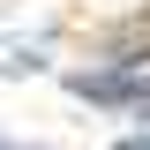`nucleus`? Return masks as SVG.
Returning <instances> with one entry per match:
<instances>
[{"instance_id":"1","label":"nucleus","mask_w":150,"mask_h":150,"mask_svg":"<svg viewBox=\"0 0 150 150\" xmlns=\"http://www.w3.org/2000/svg\"><path fill=\"white\" fill-rule=\"evenodd\" d=\"M75 98H98V105L150 112V75H135V68H120V75H75Z\"/></svg>"},{"instance_id":"2","label":"nucleus","mask_w":150,"mask_h":150,"mask_svg":"<svg viewBox=\"0 0 150 150\" xmlns=\"http://www.w3.org/2000/svg\"><path fill=\"white\" fill-rule=\"evenodd\" d=\"M128 150H150V135H135V143H128Z\"/></svg>"}]
</instances>
